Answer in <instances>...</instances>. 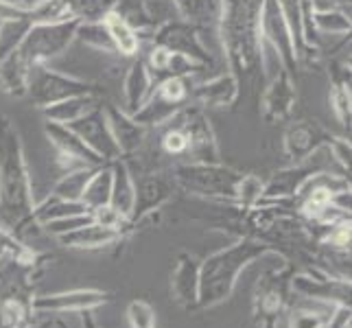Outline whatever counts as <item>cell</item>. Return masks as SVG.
I'll use <instances>...</instances> for the list:
<instances>
[{
    "label": "cell",
    "instance_id": "obj_1",
    "mask_svg": "<svg viewBox=\"0 0 352 328\" xmlns=\"http://www.w3.org/2000/svg\"><path fill=\"white\" fill-rule=\"evenodd\" d=\"M31 179L16 123L0 114V226L16 234L33 219Z\"/></svg>",
    "mask_w": 352,
    "mask_h": 328
},
{
    "label": "cell",
    "instance_id": "obj_10",
    "mask_svg": "<svg viewBox=\"0 0 352 328\" xmlns=\"http://www.w3.org/2000/svg\"><path fill=\"white\" fill-rule=\"evenodd\" d=\"M72 131L77 133V136L88 144V147L101 157L103 162H114V160H120L123 153H120L118 144L112 136V129H110V123H107V116H105V109H101L99 105L92 107L88 114H83L81 118L72 120L70 125Z\"/></svg>",
    "mask_w": 352,
    "mask_h": 328
},
{
    "label": "cell",
    "instance_id": "obj_26",
    "mask_svg": "<svg viewBox=\"0 0 352 328\" xmlns=\"http://www.w3.org/2000/svg\"><path fill=\"white\" fill-rule=\"evenodd\" d=\"M99 166H81V168H72V171H66L59 182L53 186L51 195L59 197V199H66V201H81L83 195V188H86L88 179L92 177V173L96 171Z\"/></svg>",
    "mask_w": 352,
    "mask_h": 328
},
{
    "label": "cell",
    "instance_id": "obj_27",
    "mask_svg": "<svg viewBox=\"0 0 352 328\" xmlns=\"http://www.w3.org/2000/svg\"><path fill=\"white\" fill-rule=\"evenodd\" d=\"M86 212H90V210L81 201H66V199H59V197L51 195L42 206H35L33 208V221L46 226L48 221H55V219H64V217H72V215H86Z\"/></svg>",
    "mask_w": 352,
    "mask_h": 328
},
{
    "label": "cell",
    "instance_id": "obj_24",
    "mask_svg": "<svg viewBox=\"0 0 352 328\" xmlns=\"http://www.w3.org/2000/svg\"><path fill=\"white\" fill-rule=\"evenodd\" d=\"M92 107H96V99L94 94H77V96H68L64 101H57L44 109L46 120L51 123H59V125H70L72 120L81 118L83 114H88Z\"/></svg>",
    "mask_w": 352,
    "mask_h": 328
},
{
    "label": "cell",
    "instance_id": "obj_17",
    "mask_svg": "<svg viewBox=\"0 0 352 328\" xmlns=\"http://www.w3.org/2000/svg\"><path fill=\"white\" fill-rule=\"evenodd\" d=\"M171 294L177 305L184 309H195L197 307V294H199V263L182 254L177 259L175 272L171 278Z\"/></svg>",
    "mask_w": 352,
    "mask_h": 328
},
{
    "label": "cell",
    "instance_id": "obj_38",
    "mask_svg": "<svg viewBox=\"0 0 352 328\" xmlns=\"http://www.w3.org/2000/svg\"><path fill=\"white\" fill-rule=\"evenodd\" d=\"M0 245H3L7 252H14V254H20L22 252V245L14 239V234L7 232L3 226H0Z\"/></svg>",
    "mask_w": 352,
    "mask_h": 328
},
{
    "label": "cell",
    "instance_id": "obj_4",
    "mask_svg": "<svg viewBox=\"0 0 352 328\" xmlns=\"http://www.w3.org/2000/svg\"><path fill=\"white\" fill-rule=\"evenodd\" d=\"M77 27L79 20L31 24V29L27 31L14 53L24 64V68L31 72L33 66L48 64L53 57L62 55L75 40Z\"/></svg>",
    "mask_w": 352,
    "mask_h": 328
},
{
    "label": "cell",
    "instance_id": "obj_22",
    "mask_svg": "<svg viewBox=\"0 0 352 328\" xmlns=\"http://www.w3.org/2000/svg\"><path fill=\"white\" fill-rule=\"evenodd\" d=\"M177 16L197 29H217L221 16V0H173Z\"/></svg>",
    "mask_w": 352,
    "mask_h": 328
},
{
    "label": "cell",
    "instance_id": "obj_7",
    "mask_svg": "<svg viewBox=\"0 0 352 328\" xmlns=\"http://www.w3.org/2000/svg\"><path fill=\"white\" fill-rule=\"evenodd\" d=\"M173 120L186 133V155H190V162H219V147H217L212 125L199 105H184Z\"/></svg>",
    "mask_w": 352,
    "mask_h": 328
},
{
    "label": "cell",
    "instance_id": "obj_14",
    "mask_svg": "<svg viewBox=\"0 0 352 328\" xmlns=\"http://www.w3.org/2000/svg\"><path fill=\"white\" fill-rule=\"evenodd\" d=\"M173 186H175L173 177H166L162 173L144 175L136 184V201H133V210H131V217L127 219V223H136L144 215L160 208V206L171 197Z\"/></svg>",
    "mask_w": 352,
    "mask_h": 328
},
{
    "label": "cell",
    "instance_id": "obj_37",
    "mask_svg": "<svg viewBox=\"0 0 352 328\" xmlns=\"http://www.w3.org/2000/svg\"><path fill=\"white\" fill-rule=\"evenodd\" d=\"M0 3H5V5L14 7L18 11H27V14H31V11H35L44 3H48V0H0Z\"/></svg>",
    "mask_w": 352,
    "mask_h": 328
},
{
    "label": "cell",
    "instance_id": "obj_12",
    "mask_svg": "<svg viewBox=\"0 0 352 328\" xmlns=\"http://www.w3.org/2000/svg\"><path fill=\"white\" fill-rule=\"evenodd\" d=\"M44 131H46L48 140H51V144L57 149L59 162H64L68 166L66 171H72V168H81V166H101V164H107L70 127L46 120Z\"/></svg>",
    "mask_w": 352,
    "mask_h": 328
},
{
    "label": "cell",
    "instance_id": "obj_5",
    "mask_svg": "<svg viewBox=\"0 0 352 328\" xmlns=\"http://www.w3.org/2000/svg\"><path fill=\"white\" fill-rule=\"evenodd\" d=\"M173 179L182 188L195 193V195L234 199L241 175L232 168L221 166L219 162H190L177 166Z\"/></svg>",
    "mask_w": 352,
    "mask_h": 328
},
{
    "label": "cell",
    "instance_id": "obj_2",
    "mask_svg": "<svg viewBox=\"0 0 352 328\" xmlns=\"http://www.w3.org/2000/svg\"><path fill=\"white\" fill-rule=\"evenodd\" d=\"M261 3L263 0H221L217 35L228 68L239 83L241 79L252 77L261 64Z\"/></svg>",
    "mask_w": 352,
    "mask_h": 328
},
{
    "label": "cell",
    "instance_id": "obj_11",
    "mask_svg": "<svg viewBox=\"0 0 352 328\" xmlns=\"http://www.w3.org/2000/svg\"><path fill=\"white\" fill-rule=\"evenodd\" d=\"M298 101L296 86L291 81V72L283 62L274 70H267V88L263 92V118L267 123H283L294 112Z\"/></svg>",
    "mask_w": 352,
    "mask_h": 328
},
{
    "label": "cell",
    "instance_id": "obj_19",
    "mask_svg": "<svg viewBox=\"0 0 352 328\" xmlns=\"http://www.w3.org/2000/svg\"><path fill=\"white\" fill-rule=\"evenodd\" d=\"M107 123H110V129H112V136L118 144L120 153H131L136 151L140 144H142V138H144V127L140 123H136L127 112L123 109H118L114 105L107 107Z\"/></svg>",
    "mask_w": 352,
    "mask_h": 328
},
{
    "label": "cell",
    "instance_id": "obj_18",
    "mask_svg": "<svg viewBox=\"0 0 352 328\" xmlns=\"http://www.w3.org/2000/svg\"><path fill=\"white\" fill-rule=\"evenodd\" d=\"M190 96L197 99L201 105H232L239 96V81L234 79L232 72H221V75L195 86V90H190Z\"/></svg>",
    "mask_w": 352,
    "mask_h": 328
},
{
    "label": "cell",
    "instance_id": "obj_30",
    "mask_svg": "<svg viewBox=\"0 0 352 328\" xmlns=\"http://www.w3.org/2000/svg\"><path fill=\"white\" fill-rule=\"evenodd\" d=\"M331 103L333 109L346 129H350V72L342 75V79L333 81V90H331Z\"/></svg>",
    "mask_w": 352,
    "mask_h": 328
},
{
    "label": "cell",
    "instance_id": "obj_25",
    "mask_svg": "<svg viewBox=\"0 0 352 328\" xmlns=\"http://www.w3.org/2000/svg\"><path fill=\"white\" fill-rule=\"evenodd\" d=\"M110 195H112V162L101 164L92 173L86 188H83L81 204L92 212V210L103 208V206L110 204Z\"/></svg>",
    "mask_w": 352,
    "mask_h": 328
},
{
    "label": "cell",
    "instance_id": "obj_36",
    "mask_svg": "<svg viewBox=\"0 0 352 328\" xmlns=\"http://www.w3.org/2000/svg\"><path fill=\"white\" fill-rule=\"evenodd\" d=\"M326 318L313 309H296L291 315V328H324Z\"/></svg>",
    "mask_w": 352,
    "mask_h": 328
},
{
    "label": "cell",
    "instance_id": "obj_16",
    "mask_svg": "<svg viewBox=\"0 0 352 328\" xmlns=\"http://www.w3.org/2000/svg\"><path fill=\"white\" fill-rule=\"evenodd\" d=\"M153 90V77L144 64V57L133 59L131 66L127 68V75L123 81V101L125 105L120 107L123 112H127L129 116L136 114L142 107V103L149 99V94Z\"/></svg>",
    "mask_w": 352,
    "mask_h": 328
},
{
    "label": "cell",
    "instance_id": "obj_35",
    "mask_svg": "<svg viewBox=\"0 0 352 328\" xmlns=\"http://www.w3.org/2000/svg\"><path fill=\"white\" fill-rule=\"evenodd\" d=\"M92 221H94L92 212H86V215H72V217H64V219H55V221H48L46 228H48V232L62 237V234H68V232H72V230L83 228Z\"/></svg>",
    "mask_w": 352,
    "mask_h": 328
},
{
    "label": "cell",
    "instance_id": "obj_8",
    "mask_svg": "<svg viewBox=\"0 0 352 328\" xmlns=\"http://www.w3.org/2000/svg\"><path fill=\"white\" fill-rule=\"evenodd\" d=\"M258 31H261V42L274 48L289 72L298 68L296 42L278 0H263L261 3Z\"/></svg>",
    "mask_w": 352,
    "mask_h": 328
},
{
    "label": "cell",
    "instance_id": "obj_31",
    "mask_svg": "<svg viewBox=\"0 0 352 328\" xmlns=\"http://www.w3.org/2000/svg\"><path fill=\"white\" fill-rule=\"evenodd\" d=\"M313 27L318 33L348 35L350 33V16L342 14V11H315Z\"/></svg>",
    "mask_w": 352,
    "mask_h": 328
},
{
    "label": "cell",
    "instance_id": "obj_29",
    "mask_svg": "<svg viewBox=\"0 0 352 328\" xmlns=\"http://www.w3.org/2000/svg\"><path fill=\"white\" fill-rule=\"evenodd\" d=\"M31 14L18 18V20H5L0 22V59H5L11 51H16L22 38L31 29Z\"/></svg>",
    "mask_w": 352,
    "mask_h": 328
},
{
    "label": "cell",
    "instance_id": "obj_3",
    "mask_svg": "<svg viewBox=\"0 0 352 328\" xmlns=\"http://www.w3.org/2000/svg\"><path fill=\"white\" fill-rule=\"evenodd\" d=\"M272 250H274L272 245H265L261 241L241 239L234 245H228L219 252L210 254V256L199 265L197 307L210 309V307L221 305L223 300L232 296L239 274L256 259L270 254Z\"/></svg>",
    "mask_w": 352,
    "mask_h": 328
},
{
    "label": "cell",
    "instance_id": "obj_13",
    "mask_svg": "<svg viewBox=\"0 0 352 328\" xmlns=\"http://www.w3.org/2000/svg\"><path fill=\"white\" fill-rule=\"evenodd\" d=\"M331 140L333 138L318 123H313V120H298V123L289 125V129L285 131V153L298 164L307 160L315 149L329 144Z\"/></svg>",
    "mask_w": 352,
    "mask_h": 328
},
{
    "label": "cell",
    "instance_id": "obj_23",
    "mask_svg": "<svg viewBox=\"0 0 352 328\" xmlns=\"http://www.w3.org/2000/svg\"><path fill=\"white\" fill-rule=\"evenodd\" d=\"M120 237L118 230H112V228H105L101 223H88V226H83V228H77V230H72V232L68 234H62L59 237V241L64 243V245L68 248H105V245H110V243H114L116 239Z\"/></svg>",
    "mask_w": 352,
    "mask_h": 328
},
{
    "label": "cell",
    "instance_id": "obj_28",
    "mask_svg": "<svg viewBox=\"0 0 352 328\" xmlns=\"http://www.w3.org/2000/svg\"><path fill=\"white\" fill-rule=\"evenodd\" d=\"M75 40H79L83 44L96 48V51L116 53L114 42H112L110 33H107L105 24L101 20H83V22H79L77 33H75Z\"/></svg>",
    "mask_w": 352,
    "mask_h": 328
},
{
    "label": "cell",
    "instance_id": "obj_34",
    "mask_svg": "<svg viewBox=\"0 0 352 328\" xmlns=\"http://www.w3.org/2000/svg\"><path fill=\"white\" fill-rule=\"evenodd\" d=\"M173 120V118H171ZM162 149L168 155H186L188 151V140H186V133L182 131L179 125H171L162 136Z\"/></svg>",
    "mask_w": 352,
    "mask_h": 328
},
{
    "label": "cell",
    "instance_id": "obj_9",
    "mask_svg": "<svg viewBox=\"0 0 352 328\" xmlns=\"http://www.w3.org/2000/svg\"><path fill=\"white\" fill-rule=\"evenodd\" d=\"M201 29L192 27L186 20H168L164 24H160L155 31H151V44L164 46L171 53L190 57L192 62H199L204 66H208L212 62L210 53L206 51V46L201 42Z\"/></svg>",
    "mask_w": 352,
    "mask_h": 328
},
{
    "label": "cell",
    "instance_id": "obj_20",
    "mask_svg": "<svg viewBox=\"0 0 352 328\" xmlns=\"http://www.w3.org/2000/svg\"><path fill=\"white\" fill-rule=\"evenodd\" d=\"M133 201H136V182H133L129 168L123 160L112 162V195L110 206L125 219L131 217Z\"/></svg>",
    "mask_w": 352,
    "mask_h": 328
},
{
    "label": "cell",
    "instance_id": "obj_33",
    "mask_svg": "<svg viewBox=\"0 0 352 328\" xmlns=\"http://www.w3.org/2000/svg\"><path fill=\"white\" fill-rule=\"evenodd\" d=\"M263 182L256 175H241L239 179V186H236V197L241 204L252 206V204H258L263 197Z\"/></svg>",
    "mask_w": 352,
    "mask_h": 328
},
{
    "label": "cell",
    "instance_id": "obj_15",
    "mask_svg": "<svg viewBox=\"0 0 352 328\" xmlns=\"http://www.w3.org/2000/svg\"><path fill=\"white\" fill-rule=\"evenodd\" d=\"M107 294L96 289H75L64 294L42 296L33 302L35 311H88L107 302Z\"/></svg>",
    "mask_w": 352,
    "mask_h": 328
},
{
    "label": "cell",
    "instance_id": "obj_6",
    "mask_svg": "<svg viewBox=\"0 0 352 328\" xmlns=\"http://www.w3.org/2000/svg\"><path fill=\"white\" fill-rule=\"evenodd\" d=\"M90 92H94L92 83L68 77L48 64L33 66L27 79V96L38 107H48L57 101L68 99V96L90 94Z\"/></svg>",
    "mask_w": 352,
    "mask_h": 328
},
{
    "label": "cell",
    "instance_id": "obj_21",
    "mask_svg": "<svg viewBox=\"0 0 352 328\" xmlns=\"http://www.w3.org/2000/svg\"><path fill=\"white\" fill-rule=\"evenodd\" d=\"M101 22L105 24L107 33H110V38L114 42V48L118 55H125V57H133L140 53V38L136 29L131 27V24L118 14V11L112 7L110 11H105V16L101 18Z\"/></svg>",
    "mask_w": 352,
    "mask_h": 328
},
{
    "label": "cell",
    "instance_id": "obj_32",
    "mask_svg": "<svg viewBox=\"0 0 352 328\" xmlns=\"http://www.w3.org/2000/svg\"><path fill=\"white\" fill-rule=\"evenodd\" d=\"M129 328H155V309L144 300H133L127 307Z\"/></svg>",
    "mask_w": 352,
    "mask_h": 328
},
{
    "label": "cell",
    "instance_id": "obj_39",
    "mask_svg": "<svg viewBox=\"0 0 352 328\" xmlns=\"http://www.w3.org/2000/svg\"><path fill=\"white\" fill-rule=\"evenodd\" d=\"M5 254H7V250H5L3 245H0V259H3V256H5Z\"/></svg>",
    "mask_w": 352,
    "mask_h": 328
}]
</instances>
